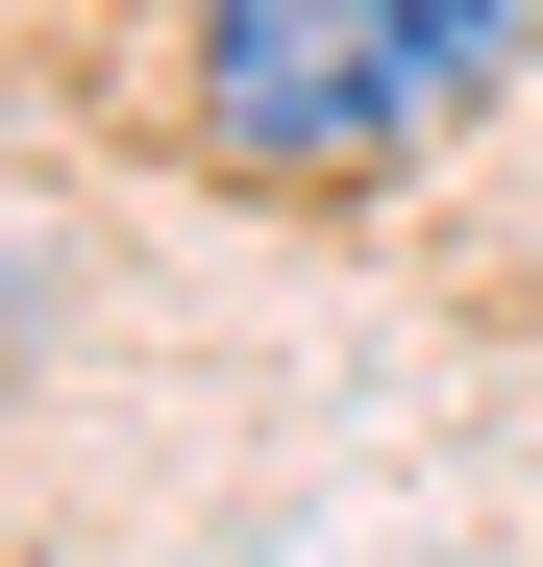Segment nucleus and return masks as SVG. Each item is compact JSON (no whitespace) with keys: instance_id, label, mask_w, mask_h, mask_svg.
Listing matches in <instances>:
<instances>
[{"instance_id":"nucleus-1","label":"nucleus","mask_w":543,"mask_h":567,"mask_svg":"<svg viewBox=\"0 0 543 567\" xmlns=\"http://www.w3.org/2000/svg\"><path fill=\"white\" fill-rule=\"evenodd\" d=\"M420 100H444V0H198V148L272 198L396 173Z\"/></svg>"}]
</instances>
